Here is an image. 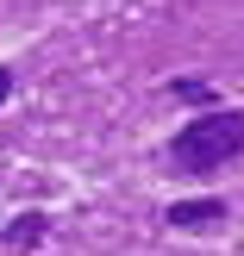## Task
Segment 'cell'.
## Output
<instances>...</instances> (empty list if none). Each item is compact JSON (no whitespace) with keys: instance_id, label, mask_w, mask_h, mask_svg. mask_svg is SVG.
<instances>
[{"instance_id":"6da1fadb","label":"cell","mask_w":244,"mask_h":256,"mask_svg":"<svg viewBox=\"0 0 244 256\" xmlns=\"http://www.w3.org/2000/svg\"><path fill=\"white\" fill-rule=\"evenodd\" d=\"M238 156H244V112L238 106H207L169 138V169H182V175H219Z\"/></svg>"},{"instance_id":"7a4b0ae2","label":"cell","mask_w":244,"mask_h":256,"mask_svg":"<svg viewBox=\"0 0 244 256\" xmlns=\"http://www.w3.org/2000/svg\"><path fill=\"white\" fill-rule=\"evenodd\" d=\"M225 219H232V206H225L219 194H200V200H169V212H163V225H169V232H219Z\"/></svg>"},{"instance_id":"3957f363","label":"cell","mask_w":244,"mask_h":256,"mask_svg":"<svg viewBox=\"0 0 244 256\" xmlns=\"http://www.w3.org/2000/svg\"><path fill=\"white\" fill-rule=\"evenodd\" d=\"M44 232H50V219H44V212H19V219H7L0 244H7V250H32V244H38Z\"/></svg>"},{"instance_id":"277c9868","label":"cell","mask_w":244,"mask_h":256,"mask_svg":"<svg viewBox=\"0 0 244 256\" xmlns=\"http://www.w3.org/2000/svg\"><path fill=\"white\" fill-rule=\"evenodd\" d=\"M169 94L188 100V106H219V88H213V82H194V75H188V82H169Z\"/></svg>"},{"instance_id":"5b68a950","label":"cell","mask_w":244,"mask_h":256,"mask_svg":"<svg viewBox=\"0 0 244 256\" xmlns=\"http://www.w3.org/2000/svg\"><path fill=\"white\" fill-rule=\"evenodd\" d=\"M13 88H19V69H0V106L13 100Z\"/></svg>"}]
</instances>
